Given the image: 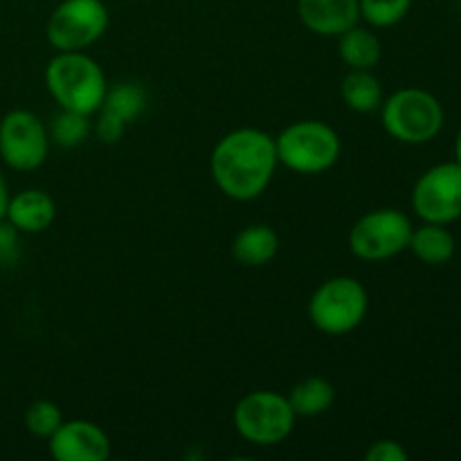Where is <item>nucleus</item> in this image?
Segmentation results:
<instances>
[{"label":"nucleus","instance_id":"nucleus-1","mask_svg":"<svg viewBox=\"0 0 461 461\" xmlns=\"http://www.w3.org/2000/svg\"><path fill=\"white\" fill-rule=\"evenodd\" d=\"M277 165L275 138L252 126L225 133L210 158L216 187L232 201L259 198L268 189Z\"/></svg>","mask_w":461,"mask_h":461},{"label":"nucleus","instance_id":"nucleus-2","mask_svg":"<svg viewBox=\"0 0 461 461\" xmlns=\"http://www.w3.org/2000/svg\"><path fill=\"white\" fill-rule=\"evenodd\" d=\"M45 88L59 108L95 115L106 97V75L102 66L84 52H57L45 68Z\"/></svg>","mask_w":461,"mask_h":461},{"label":"nucleus","instance_id":"nucleus-3","mask_svg":"<svg viewBox=\"0 0 461 461\" xmlns=\"http://www.w3.org/2000/svg\"><path fill=\"white\" fill-rule=\"evenodd\" d=\"M277 160L302 176H318L336 167L342 142L333 126L320 120H300L275 138Z\"/></svg>","mask_w":461,"mask_h":461},{"label":"nucleus","instance_id":"nucleus-4","mask_svg":"<svg viewBox=\"0 0 461 461\" xmlns=\"http://www.w3.org/2000/svg\"><path fill=\"white\" fill-rule=\"evenodd\" d=\"M381 122L385 133L401 144L432 142L444 129V106L423 88H401L383 99Z\"/></svg>","mask_w":461,"mask_h":461},{"label":"nucleus","instance_id":"nucleus-5","mask_svg":"<svg viewBox=\"0 0 461 461\" xmlns=\"http://www.w3.org/2000/svg\"><path fill=\"white\" fill-rule=\"evenodd\" d=\"M369 295L363 284L349 275H338L315 288L309 300V320L327 336H347L363 324Z\"/></svg>","mask_w":461,"mask_h":461},{"label":"nucleus","instance_id":"nucleus-6","mask_svg":"<svg viewBox=\"0 0 461 461\" xmlns=\"http://www.w3.org/2000/svg\"><path fill=\"white\" fill-rule=\"evenodd\" d=\"M234 428L252 446H277L288 439L297 414L288 396L275 390L248 392L234 408Z\"/></svg>","mask_w":461,"mask_h":461},{"label":"nucleus","instance_id":"nucleus-7","mask_svg":"<svg viewBox=\"0 0 461 461\" xmlns=\"http://www.w3.org/2000/svg\"><path fill=\"white\" fill-rule=\"evenodd\" d=\"M412 221L405 212L381 207L360 216L349 230L351 255L363 261H385L408 250Z\"/></svg>","mask_w":461,"mask_h":461},{"label":"nucleus","instance_id":"nucleus-8","mask_svg":"<svg viewBox=\"0 0 461 461\" xmlns=\"http://www.w3.org/2000/svg\"><path fill=\"white\" fill-rule=\"evenodd\" d=\"M108 30V9L102 0H61L50 14L45 36L57 52H84Z\"/></svg>","mask_w":461,"mask_h":461},{"label":"nucleus","instance_id":"nucleus-9","mask_svg":"<svg viewBox=\"0 0 461 461\" xmlns=\"http://www.w3.org/2000/svg\"><path fill=\"white\" fill-rule=\"evenodd\" d=\"M50 131L36 113L14 108L0 120V160L14 171H34L48 160Z\"/></svg>","mask_w":461,"mask_h":461},{"label":"nucleus","instance_id":"nucleus-10","mask_svg":"<svg viewBox=\"0 0 461 461\" xmlns=\"http://www.w3.org/2000/svg\"><path fill=\"white\" fill-rule=\"evenodd\" d=\"M412 210L423 223L450 225L461 219V165L439 162L419 176L412 189Z\"/></svg>","mask_w":461,"mask_h":461},{"label":"nucleus","instance_id":"nucleus-11","mask_svg":"<svg viewBox=\"0 0 461 461\" xmlns=\"http://www.w3.org/2000/svg\"><path fill=\"white\" fill-rule=\"evenodd\" d=\"M50 455L57 461H106L111 439L97 423L86 419L63 421L50 437Z\"/></svg>","mask_w":461,"mask_h":461},{"label":"nucleus","instance_id":"nucleus-12","mask_svg":"<svg viewBox=\"0 0 461 461\" xmlns=\"http://www.w3.org/2000/svg\"><path fill=\"white\" fill-rule=\"evenodd\" d=\"M302 25L318 36H340L360 21L358 0H297Z\"/></svg>","mask_w":461,"mask_h":461},{"label":"nucleus","instance_id":"nucleus-13","mask_svg":"<svg viewBox=\"0 0 461 461\" xmlns=\"http://www.w3.org/2000/svg\"><path fill=\"white\" fill-rule=\"evenodd\" d=\"M57 219V203L43 189H23L18 194H9L5 221L16 232L39 234L45 232Z\"/></svg>","mask_w":461,"mask_h":461},{"label":"nucleus","instance_id":"nucleus-14","mask_svg":"<svg viewBox=\"0 0 461 461\" xmlns=\"http://www.w3.org/2000/svg\"><path fill=\"white\" fill-rule=\"evenodd\" d=\"M279 252V237L270 225L252 223L234 237L232 257L246 268L268 266Z\"/></svg>","mask_w":461,"mask_h":461},{"label":"nucleus","instance_id":"nucleus-15","mask_svg":"<svg viewBox=\"0 0 461 461\" xmlns=\"http://www.w3.org/2000/svg\"><path fill=\"white\" fill-rule=\"evenodd\" d=\"M408 250H412V255L423 264L444 266L455 257L457 241L446 225L423 223L421 228L412 230Z\"/></svg>","mask_w":461,"mask_h":461},{"label":"nucleus","instance_id":"nucleus-16","mask_svg":"<svg viewBox=\"0 0 461 461\" xmlns=\"http://www.w3.org/2000/svg\"><path fill=\"white\" fill-rule=\"evenodd\" d=\"M338 39V54L349 70H372L381 61V41L367 27L354 25Z\"/></svg>","mask_w":461,"mask_h":461},{"label":"nucleus","instance_id":"nucleus-17","mask_svg":"<svg viewBox=\"0 0 461 461\" xmlns=\"http://www.w3.org/2000/svg\"><path fill=\"white\" fill-rule=\"evenodd\" d=\"M342 102L354 113H374L383 104V86L372 70H349L340 84Z\"/></svg>","mask_w":461,"mask_h":461},{"label":"nucleus","instance_id":"nucleus-18","mask_svg":"<svg viewBox=\"0 0 461 461\" xmlns=\"http://www.w3.org/2000/svg\"><path fill=\"white\" fill-rule=\"evenodd\" d=\"M288 401H291L297 417H320L336 401V387L327 378L311 376L293 387L291 394H288Z\"/></svg>","mask_w":461,"mask_h":461},{"label":"nucleus","instance_id":"nucleus-19","mask_svg":"<svg viewBox=\"0 0 461 461\" xmlns=\"http://www.w3.org/2000/svg\"><path fill=\"white\" fill-rule=\"evenodd\" d=\"M147 90L142 86L135 84V81H124V84L113 86V88L108 86L106 97H104L99 111L129 126L131 122H135L142 115L144 108H147Z\"/></svg>","mask_w":461,"mask_h":461},{"label":"nucleus","instance_id":"nucleus-20","mask_svg":"<svg viewBox=\"0 0 461 461\" xmlns=\"http://www.w3.org/2000/svg\"><path fill=\"white\" fill-rule=\"evenodd\" d=\"M50 142L63 149H75L86 142L90 133V117L72 111H59L50 124Z\"/></svg>","mask_w":461,"mask_h":461},{"label":"nucleus","instance_id":"nucleus-21","mask_svg":"<svg viewBox=\"0 0 461 461\" xmlns=\"http://www.w3.org/2000/svg\"><path fill=\"white\" fill-rule=\"evenodd\" d=\"M63 421L66 419H63L61 408L54 401L48 399H39L34 403H30L25 414H23V423H25L27 432H32L39 439H50Z\"/></svg>","mask_w":461,"mask_h":461},{"label":"nucleus","instance_id":"nucleus-22","mask_svg":"<svg viewBox=\"0 0 461 461\" xmlns=\"http://www.w3.org/2000/svg\"><path fill=\"white\" fill-rule=\"evenodd\" d=\"M360 18L372 27H392L408 16L412 0H358Z\"/></svg>","mask_w":461,"mask_h":461},{"label":"nucleus","instance_id":"nucleus-23","mask_svg":"<svg viewBox=\"0 0 461 461\" xmlns=\"http://www.w3.org/2000/svg\"><path fill=\"white\" fill-rule=\"evenodd\" d=\"M408 450L394 439H378L365 450V459L367 461H408Z\"/></svg>","mask_w":461,"mask_h":461},{"label":"nucleus","instance_id":"nucleus-24","mask_svg":"<svg viewBox=\"0 0 461 461\" xmlns=\"http://www.w3.org/2000/svg\"><path fill=\"white\" fill-rule=\"evenodd\" d=\"M124 131H126V124H122V122L115 120V117L106 115V113L97 111V122H95V135H97L102 142H106V144L120 142L122 135H124Z\"/></svg>","mask_w":461,"mask_h":461},{"label":"nucleus","instance_id":"nucleus-25","mask_svg":"<svg viewBox=\"0 0 461 461\" xmlns=\"http://www.w3.org/2000/svg\"><path fill=\"white\" fill-rule=\"evenodd\" d=\"M7 203H9L7 180H5L3 171H0V223H3V221H5V212H7Z\"/></svg>","mask_w":461,"mask_h":461},{"label":"nucleus","instance_id":"nucleus-26","mask_svg":"<svg viewBox=\"0 0 461 461\" xmlns=\"http://www.w3.org/2000/svg\"><path fill=\"white\" fill-rule=\"evenodd\" d=\"M455 160L461 165V129H459L457 138H455Z\"/></svg>","mask_w":461,"mask_h":461}]
</instances>
